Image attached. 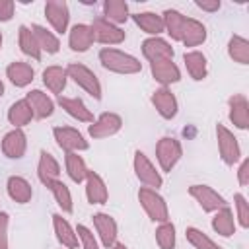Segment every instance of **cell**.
Returning <instances> with one entry per match:
<instances>
[{"label":"cell","mask_w":249,"mask_h":249,"mask_svg":"<svg viewBox=\"0 0 249 249\" xmlns=\"http://www.w3.org/2000/svg\"><path fill=\"white\" fill-rule=\"evenodd\" d=\"M64 161H66V173H68V177H70L74 183L86 181L89 169L86 167V161L82 160V156H78L76 152H66Z\"/></svg>","instance_id":"35"},{"label":"cell","mask_w":249,"mask_h":249,"mask_svg":"<svg viewBox=\"0 0 249 249\" xmlns=\"http://www.w3.org/2000/svg\"><path fill=\"white\" fill-rule=\"evenodd\" d=\"M150 72L154 76L156 82L161 84V88H167L175 82L181 80V72L179 66L173 60H158V62H150Z\"/></svg>","instance_id":"14"},{"label":"cell","mask_w":249,"mask_h":249,"mask_svg":"<svg viewBox=\"0 0 249 249\" xmlns=\"http://www.w3.org/2000/svg\"><path fill=\"white\" fill-rule=\"evenodd\" d=\"M93 41L95 39H93L91 25H86V23H76L68 33V45L76 53H86L93 45Z\"/></svg>","instance_id":"20"},{"label":"cell","mask_w":249,"mask_h":249,"mask_svg":"<svg viewBox=\"0 0 249 249\" xmlns=\"http://www.w3.org/2000/svg\"><path fill=\"white\" fill-rule=\"evenodd\" d=\"M86 196H88L89 204H105L107 198H109L107 185L101 179V175L95 173V171H88V177H86Z\"/></svg>","instance_id":"18"},{"label":"cell","mask_w":249,"mask_h":249,"mask_svg":"<svg viewBox=\"0 0 249 249\" xmlns=\"http://www.w3.org/2000/svg\"><path fill=\"white\" fill-rule=\"evenodd\" d=\"M181 41L185 47H196L202 45L206 41V27L195 19V18H185V25H183V35Z\"/></svg>","instance_id":"22"},{"label":"cell","mask_w":249,"mask_h":249,"mask_svg":"<svg viewBox=\"0 0 249 249\" xmlns=\"http://www.w3.org/2000/svg\"><path fill=\"white\" fill-rule=\"evenodd\" d=\"M31 119H33V111H31V107L25 99L16 101L8 109V121H10V124H14V128H21V126L29 124Z\"/></svg>","instance_id":"33"},{"label":"cell","mask_w":249,"mask_h":249,"mask_svg":"<svg viewBox=\"0 0 249 249\" xmlns=\"http://www.w3.org/2000/svg\"><path fill=\"white\" fill-rule=\"evenodd\" d=\"M53 228H54L56 239H58L66 249H76V247H78L76 230H72V226H70L60 214H53Z\"/></svg>","instance_id":"27"},{"label":"cell","mask_w":249,"mask_h":249,"mask_svg":"<svg viewBox=\"0 0 249 249\" xmlns=\"http://www.w3.org/2000/svg\"><path fill=\"white\" fill-rule=\"evenodd\" d=\"M0 49H2V33H0Z\"/></svg>","instance_id":"49"},{"label":"cell","mask_w":249,"mask_h":249,"mask_svg":"<svg viewBox=\"0 0 249 249\" xmlns=\"http://www.w3.org/2000/svg\"><path fill=\"white\" fill-rule=\"evenodd\" d=\"M189 195L200 204V208L204 212H216V210L228 206L226 198L220 193H216L212 187H208V185H191L189 187Z\"/></svg>","instance_id":"7"},{"label":"cell","mask_w":249,"mask_h":249,"mask_svg":"<svg viewBox=\"0 0 249 249\" xmlns=\"http://www.w3.org/2000/svg\"><path fill=\"white\" fill-rule=\"evenodd\" d=\"M99 62L105 70H111L117 74H136L142 70V64L136 56L111 47H105L99 51Z\"/></svg>","instance_id":"1"},{"label":"cell","mask_w":249,"mask_h":249,"mask_svg":"<svg viewBox=\"0 0 249 249\" xmlns=\"http://www.w3.org/2000/svg\"><path fill=\"white\" fill-rule=\"evenodd\" d=\"M142 54L150 60V62H158V60H173V47L161 39V37H150L142 43Z\"/></svg>","instance_id":"12"},{"label":"cell","mask_w":249,"mask_h":249,"mask_svg":"<svg viewBox=\"0 0 249 249\" xmlns=\"http://www.w3.org/2000/svg\"><path fill=\"white\" fill-rule=\"evenodd\" d=\"M161 19H163V31H167L173 41H181L183 25H185V16L181 12H177V10H165Z\"/></svg>","instance_id":"34"},{"label":"cell","mask_w":249,"mask_h":249,"mask_svg":"<svg viewBox=\"0 0 249 249\" xmlns=\"http://www.w3.org/2000/svg\"><path fill=\"white\" fill-rule=\"evenodd\" d=\"M66 78L68 74L62 66H47L43 70V84L53 93H62V89L66 88Z\"/></svg>","instance_id":"30"},{"label":"cell","mask_w":249,"mask_h":249,"mask_svg":"<svg viewBox=\"0 0 249 249\" xmlns=\"http://www.w3.org/2000/svg\"><path fill=\"white\" fill-rule=\"evenodd\" d=\"M66 74L68 78H72L84 91H88L93 99H101V84L97 80V76L84 64L80 62H72L66 66Z\"/></svg>","instance_id":"3"},{"label":"cell","mask_w":249,"mask_h":249,"mask_svg":"<svg viewBox=\"0 0 249 249\" xmlns=\"http://www.w3.org/2000/svg\"><path fill=\"white\" fill-rule=\"evenodd\" d=\"M16 4L12 0H0V21H10L14 16Z\"/></svg>","instance_id":"44"},{"label":"cell","mask_w":249,"mask_h":249,"mask_svg":"<svg viewBox=\"0 0 249 249\" xmlns=\"http://www.w3.org/2000/svg\"><path fill=\"white\" fill-rule=\"evenodd\" d=\"M216 138H218V152L220 158L226 165H233L241 160V148L237 138L233 136V132L230 128H226L224 124L216 126Z\"/></svg>","instance_id":"4"},{"label":"cell","mask_w":249,"mask_h":249,"mask_svg":"<svg viewBox=\"0 0 249 249\" xmlns=\"http://www.w3.org/2000/svg\"><path fill=\"white\" fill-rule=\"evenodd\" d=\"M134 173H136V177H138V181L140 183H144L148 189H158V187H161V183H163V179H161V175H160V171H156V167H154V163L148 160V156L144 154V152H134Z\"/></svg>","instance_id":"8"},{"label":"cell","mask_w":249,"mask_h":249,"mask_svg":"<svg viewBox=\"0 0 249 249\" xmlns=\"http://www.w3.org/2000/svg\"><path fill=\"white\" fill-rule=\"evenodd\" d=\"M31 31H33V35H35V39H37V45H39L41 53H43V51H45L47 54H54V53H58V49H60V41L56 39L54 33H51L49 29H45L43 25H37V23L31 25Z\"/></svg>","instance_id":"32"},{"label":"cell","mask_w":249,"mask_h":249,"mask_svg":"<svg viewBox=\"0 0 249 249\" xmlns=\"http://www.w3.org/2000/svg\"><path fill=\"white\" fill-rule=\"evenodd\" d=\"M37 175L41 179V183L47 187L51 181H56L58 175H60V165L58 161L54 160L53 154H49L47 150H41V156H39V165H37Z\"/></svg>","instance_id":"21"},{"label":"cell","mask_w":249,"mask_h":249,"mask_svg":"<svg viewBox=\"0 0 249 249\" xmlns=\"http://www.w3.org/2000/svg\"><path fill=\"white\" fill-rule=\"evenodd\" d=\"M6 189H8L10 198L16 200V202H19V204L29 202L31 196H33V189H31L29 181L23 179V177H19V175H12L8 179V183H6Z\"/></svg>","instance_id":"25"},{"label":"cell","mask_w":249,"mask_h":249,"mask_svg":"<svg viewBox=\"0 0 249 249\" xmlns=\"http://www.w3.org/2000/svg\"><path fill=\"white\" fill-rule=\"evenodd\" d=\"M93 226H95V231L99 233V239L101 243L109 249L117 243V222L113 216L109 214H103V212H97L93 214Z\"/></svg>","instance_id":"15"},{"label":"cell","mask_w":249,"mask_h":249,"mask_svg":"<svg viewBox=\"0 0 249 249\" xmlns=\"http://www.w3.org/2000/svg\"><path fill=\"white\" fill-rule=\"evenodd\" d=\"M25 101L29 103V107H31V111H33V117H37V119H47V117H51L53 111H54L53 99H51L45 91H41V89H31V91H27V93H25Z\"/></svg>","instance_id":"19"},{"label":"cell","mask_w":249,"mask_h":249,"mask_svg":"<svg viewBox=\"0 0 249 249\" xmlns=\"http://www.w3.org/2000/svg\"><path fill=\"white\" fill-rule=\"evenodd\" d=\"M76 235H78V241L82 243V247L84 249H99V245H97V241H95V237H93V233L86 228V226H78L76 228Z\"/></svg>","instance_id":"42"},{"label":"cell","mask_w":249,"mask_h":249,"mask_svg":"<svg viewBox=\"0 0 249 249\" xmlns=\"http://www.w3.org/2000/svg\"><path fill=\"white\" fill-rule=\"evenodd\" d=\"M156 156H158V161H160L161 171H171L177 165V161L181 160L183 148H181V144H179L177 138L163 136L156 144Z\"/></svg>","instance_id":"5"},{"label":"cell","mask_w":249,"mask_h":249,"mask_svg":"<svg viewBox=\"0 0 249 249\" xmlns=\"http://www.w3.org/2000/svg\"><path fill=\"white\" fill-rule=\"evenodd\" d=\"M123 128V119L117 113H101L97 117V121H93L88 128L89 136L99 140V138H109L113 134H117Z\"/></svg>","instance_id":"9"},{"label":"cell","mask_w":249,"mask_h":249,"mask_svg":"<svg viewBox=\"0 0 249 249\" xmlns=\"http://www.w3.org/2000/svg\"><path fill=\"white\" fill-rule=\"evenodd\" d=\"M45 16L56 33H64L68 29L70 12H68V4L64 0H49L45 4Z\"/></svg>","instance_id":"11"},{"label":"cell","mask_w":249,"mask_h":249,"mask_svg":"<svg viewBox=\"0 0 249 249\" xmlns=\"http://www.w3.org/2000/svg\"><path fill=\"white\" fill-rule=\"evenodd\" d=\"M228 54L239 64H249V41L241 35H231L228 41Z\"/></svg>","instance_id":"36"},{"label":"cell","mask_w":249,"mask_h":249,"mask_svg":"<svg viewBox=\"0 0 249 249\" xmlns=\"http://www.w3.org/2000/svg\"><path fill=\"white\" fill-rule=\"evenodd\" d=\"M233 204H235V212H237V222L243 230L249 228V202L241 193L233 195Z\"/></svg>","instance_id":"41"},{"label":"cell","mask_w":249,"mask_h":249,"mask_svg":"<svg viewBox=\"0 0 249 249\" xmlns=\"http://www.w3.org/2000/svg\"><path fill=\"white\" fill-rule=\"evenodd\" d=\"M212 228L222 237H231L235 233V218H233V212L230 206L216 210V214L212 218Z\"/></svg>","instance_id":"26"},{"label":"cell","mask_w":249,"mask_h":249,"mask_svg":"<svg viewBox=\"0 0 249 249\" xmlns=\"http://www.w3.org/2000/svg\"><path fill=\"white\" fill-rule=\"evenodd\" d=\"M152 105L156 107V111L163 117V119H173L177 115V99L171 93L169 88H160L152 93Z\"/></svg>","instance_id":"17"},{"label":"cell","mask_w":249,"mask_h":249,"mask_svg":"<svg viewBox=\"0 0 249 249\" xmlns=\"http://www.w3.org/2000/svg\"><path fill=\"white\" fill-rule=\"evenodd\" d=\"M58 105L76 121L80 123H93V113L86 107V103L78 97H58Z\"/></svg>","instance_id":"23"},{"label":"cell","mask_w":249,"mask_h":249,"mask_svg":"<svg viewBox=\"0 0 249 249\" xmlns=\"http://www.w3.org/2000/svg\"><path fill=\"white\" fill-rule=\"evenodd\" d=\"M4 95V84H2V80H0V97Z\"/></svg>","instance_id":"48"},{"label":"cell","mask_w":249,"mask_h":249,"mask_svg":"<svg viewBox=\"0 0 249 249\" xmlns=\"http://www.w3.org/2000/svg\"><path fill=\"white\" fill-rule=\"evenodd\" d=\"M200 10H204V12H218L220 10V0H196L195 2Z\"/></svg>","instance_id":"46"},{"label":"cell","mask_w":249,"mask_h":249,"mask_svg":"<svg viewBox=\"0 0 249 249\" xmlns=\"http://www.w3.org/2000/svg\"><path fill=\"white\" fill-rule=\"evenodd\" d=\"M237 181H239L241 187L249 185V160H247V158L241 161V165H239V169H237Z\"/></svg>","instance_id":"45"},{"label":"cell","mask_w":249,"mask_h":249,"mask_svg":"<svg viewBox=\"0 0 249 249\" xmlns=\"http://www.w3.org/2000/svg\"><path fill=\"white\" fill-rule=\"evenodd\" d=\"M185 237L195 249H222L214 239H210L204 231H200L198 228H193V226L185 230Z\"/></svg>","instance_id":"39"},{"label":"cell","mask_w":249,"mask_h":249,"mask_svg":"<svg viewBox=\"0 0 249 249\" xmlns=\"http://www.w3.org/2000/svg\"><path fill=\"white\" fill-rule=\"evenodd\" d=\"M91 31H93V39L99 41L101 45H119L124 41V31L119 25L109 23L103 18H95L91 23Z\"/></svg>","instance_id":"10"},{"label":"cell","mask_w":249,"mask_h":249,"mask_svg":"<svg viewBox=\"0 0 249 249\" xmlns=\"http://www.w3.org/2000/svg\"><path fill=\"white\" fill-rule=\"evenodd\" d=\"M103 19L113 25L124 23L128 19V4L124 0H105L103 2Z\"/></svg>","instance_id":"31"},{"label":"cell","mask_w":249,"mask_h":249,"mask_svg":"<svg viewBox=\"0 0 249 249\" xmlns=\"http://www.w3.org/2000/svg\"><path fill=\"white\" fill-rule=\"evenodd\" d=\"M25 150H27V136H25V132L21 128H14L8 134H4L2 152H4L6 158L19 160V158H23Z\"/></svg>","instance_id":"13"},{"label":"cell","mask_w":249,"mask_h":249,"mask_svg":"<svg viewBox=\"0 0 249 249\" xmlns=\"http://www.w3.org/2000/svg\"><path fill=\"white\" fill-rule=\"evenodd\" d=\"M19 49L23 54H27L35 60L41 58V49L37 45V39H35L31 27H27V25H19Z\"/></svg>","instance_id":"38"},{"label":"cell","mask_w":249,"mask_h":249,"mask_svg":"<svg viewBox=\"0 0 249 249\" xmlns=\"http://www.w3.org/2000/svg\"><path fill=\"white\" fill-rule=\"evenodd\" d=\"M8 224L10 216L6 212H0V249H8Z\"/></svg>","instance_id":"43"},{"label":"cell","mask_w":249,"mask_h":249,"mask_svg":"<svg viewBox=\"0 0 249 249\" xmlns=\"http://www.w3.org/2000/svg\"><path fill=\"white\" fill-rule=\"evenodd\" d=\"M156 241L160 249H173L175 247V226L171 222H163L156 230Z\"/></svg>","instance_id":"40"},{"label":"cell","mask_w":249,"mask_h":249,"mask_svg":"<svg viewBox=\"0 0 249 249\" xmlns=\"http://www.w3.org/2000/svg\"><path fill=\"white\" fill-rule=\"evenodd\" d=\"M134 23L148 35L152 37H158L161 31H163V19L161 16L154 14V12H140V14H134L132 16Z\"/></svg>","instance_id":"29"},{"label":"cell","mask_w":249,"mask_h":249,"mask_svg":"<svg viewBox=\"0 0 249 249\" xmlns=\"http://www.w3.org/2000/svg\"><path fill=\"white\" fill-rule=\"evenodd\" d=\"M113 249H128V247H126V245H123V243H115V245H113Z\"/></svg>","instance_id":"47"},{"label":"cell","mask_w":249,"mask_h":249,"mask_svg":"<svg viewBox=\"0 0 249 249\" xmlns=\"http://www.w3.org/2000/svg\"><path fill=\"white\" fill-rule=\"evenodd\" d=\"M138 200L144 208V212L148 214V218L152 222H169V210H167V202L163 200V196L160 193H156V189H148L142 187L138 191Z\"/></svg>","instance_id":"2"},{"label":"cell","mask_w":249,"mask_h":249,"mask_svg":"<svg viewBox=\"0 0 249 249\" xmlns=\"http://www.w3.org/2000/svg\"><path fill=\"white\" fill-rule=\"evenodd\" d=\"M230 105V121L233 123V126H237L239 130H245L249 126V101L245 95L235 93L228 99Z\"/></svg>","instance_id":"16"},{"label":"cell","mask_w":249,"mask_h":249,"mask_svg":"<svg viewBox=\"0 0 249 249\" xmlns=\"http://www.w3.org/2000/svg\"><path fill=\"white\" fill-rule=\"evenodd\" d=\"M6 76H8V80H10L16 88H25V86H29V84L33 82L35 72H33V68H31L27 62L16 60V62L8 64V68H6Z\"/></svg>","instance_id":"24"},{"label":"cell","mask_w":249,"mask_h":249,"mask_svg":"<svg viewBox=\"0 0 249 249\" xmlns=\"http://www.w3.org/2000/svg\"><path fill=\"white\" fill-rule=\"evenodd\" d=\"M53 134H54V140L56 144L64 150V152H84L89 148L88 140L84 138V134L72 126H54L53 128Z\"/></svg>","instance_id":"6"},{"label":"cell","mask_w":249,"mask_h":249,"mask_svg":"<svg viewBox=\"0 0 249 249\" xmlns=\"http://www.w3.org/2000/svg\"><path fill=\"white\" fill-rule=\"evenodd\" d=\"M183 60H185V66H187V72L191 74L193 80L200 82L206 78L208 74V68H206V56L200 53V51H189L183 54Z\"/></svg>","instance_id":"28"},{"label":"cell","mask_w":249,"mask_h":249,"mask_svg":"<svg viewBox=\"0 0 249 249\" xmlns=\"http://www.w3.org/2000/svg\"><path fill=\"white\" fill-rule=\"evenodd\" d=\"M47 187L51 189V193H53V196H54L56 204L60 206V210H62V212H66V214H70V212L74 210V202H72V195H70L68 187H66L60 179L51 181Z\"/></svg>","instance_id":"37"}]
</instances>
